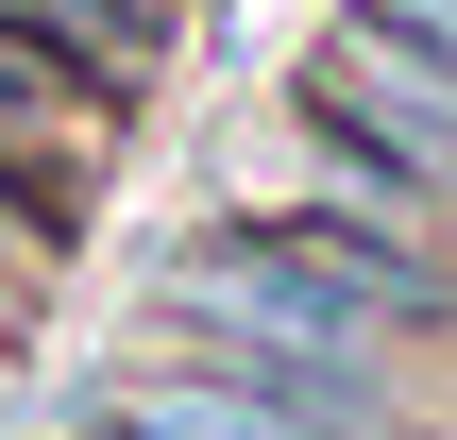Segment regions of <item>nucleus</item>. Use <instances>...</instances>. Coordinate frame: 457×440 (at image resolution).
Listing matches in <instances>:
<instances>
[{"label": "nucleus", "instance_id": "1", "mask_svg": "<svg viewBox=\"0 0 457 440\" xmlns=\"http://www.w3.org/2000/svg\"><path fill=\"white\" fill-rule=\"evenodd\" d=\"M288 119H305V153H356L373 187H407V203L457 237V68H441V51L339 17V34L288 68Z\"/></svg>", "mask_w": 457, "mask_h": 440}, {"label": "nucleus", "instance_id": "2", "mask_svg": "<svg viewBox=\"0 0 457 440\" xmlns=\"http://www.w3.org/2000/svg\"><path fill=\"white\" fill-rule=\"evenodd\" d=\"M102 136H119V119H102L51 51H17V34H0V203H17L51 254L85 237V170H102Z\"/></svg>", "mask_w": 457, "mask_h": 440}, {"label": "nucleus", "instance_id": "3", "mask_svg": "<svg viewBox=\"0 0 457 440\" xmlns=\"http://www.w3.org/2000/svg\"><path fill=\"white\" fill-rule=\"evenodd\" d=\"M102 424H119V440H322L305 407H271L254 373H220V356H187V339H170V356H136Z\"/></svg>", "mask_w": 457, "mask_h": 440}, {"label": "nucleus", "instance_id": "4", "mask_svg": "<svg viewBox=\"0 0 457 440\" xmlns=\"http://www.w3.org/2000/svg\"><path fill=\"white\" fill-rule=\"evenodd\" d=\"M34 288H51V237H34V220L0 203V339H17V305H34Z\"/></svg>", "mask_w": 457, "mask_h": 440}, {"label": "nucleus", "instance_id": "5", "mask_svg": "<svg viewBox=\"0 0 457 440\" xmlns=\"http://www.w3.org/2000/svg\"><path fill=\"white\" fill-rule=\"evenodd\" d=\"M356 17H373V34H407V51H441V68H457V0H356Z\"/></svg>", "mask_w": 457, "mask_h": 440}, {"label": "nucleus", "instance_id": "6", "mask_svg": "<svg viewBox=\"0 0 457 440\" xmlns=\"http://www.w3.org/2000/svg\"><path fill=\"white\" fill-rule=\"evenodd\" d=\"M85 440H119V424H85Z\"/></svg>", "mask_w": 457, "mask_h": 440}, {"label": "nucleus", "instance_id": "7", "mask_svg": "<svg viewBox=\"0 0 457 440\" xmlns=\"http://www.w3.org/2000/svg\"><path fill=\"white\" fill-rule=\"evenodd\" d=\"M0 356H17V339H0Z\"/></svg>", "mask_w": 457, "mask_h": 440}]
</instances>
